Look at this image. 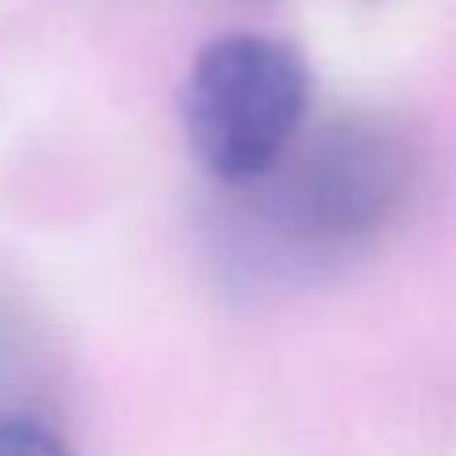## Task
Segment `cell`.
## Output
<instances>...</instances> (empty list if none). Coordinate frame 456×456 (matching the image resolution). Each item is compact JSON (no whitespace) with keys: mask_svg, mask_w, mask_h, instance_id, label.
<instances>
[{"mask_svg":"<svg viewBox=\"0 0 456 456\" xmlns=\"http://www.w3.org/2000/svg\"><path fill=\"white\" fill-rule=\"evenodd\" d=\"M409 181V152L380 125L324 128L281 176L268 213L281 240L305 252H340L388 221Z\"/></svg>","mask_w":456,"mask_h":456,"instance_id":"cell-2","label":"cell"},{"mask_svg":"<svg viewBox=\"0 0 456 456\" xmlns=\"http://www.w3.org/2000/svg\"><path fill=\"white\" fill-rule=\"evenodd\" d=\"M64 436L53 433V425L37 417H0V456H45V452H64Z\"/></svg>","mask_w":456,"mask_h":456,"instance_id":"cell-3","label":"cell"},{"mask_svg":"<svg viewBox=\"0 0 456 456\" xmlns=\"http://www.w3.org/2000/svg\"><path fill=\"white\" fill-rule=\"evenodd\" d=\"M313 104V69L268 32H224L197 53L181 120L197 165L228 189H248L297 144Z\"/></svg>","mask_w":456,"mask_h":456,"instance_id":"cell-1","label":"cell"}]
</instances>
